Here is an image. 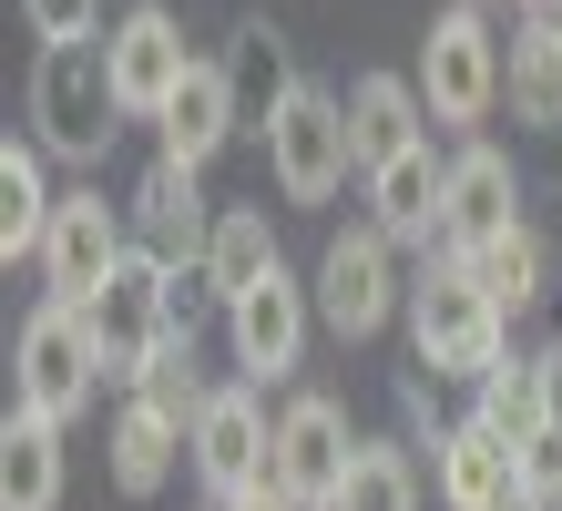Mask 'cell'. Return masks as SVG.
I'll list each match as a JSON object with an SVG mask.
<instances>
[{"mask_svg":"<svg viewBox=\"0 0 562 511\" xmlns=\"http://www.w3.org/2000/svg\"><path fill=\"white\" fill-rule=\"evenodd\" d=\"M123 123L134 113H123V92H113V52L103 42L31 52V144H42L52 164H103Z\"/></svg>","mask_w":562,"mask_h":511,"instance_id":"6da1fadb","label":"cell"},{"mask_svg":"<svg viewBox=\"0 0 562 511\" xmlns=\"http://www.w3.org/2000/svg\"><path fill=\"white\" fill-rule=\"evenodd\" d=\"M409 348H419V368L429 379H491V368L512 358V318L481 297V277L460 256H429L419 277H409Z\"/></svg>","mask_w":562,"mask_h":511,"instance_id":"7a4b0ae2","label":"cell"},{"mask_svg":"<svg viewBox=\"0 0 562 511\" xmlns=\"http://www.w3.org/2000/svg\"><path fill=\"white\" fill-rule=\"evenodd\" d=\"M103 337H92V318L82 307H31L21 318V337H11V409H42L52 430H72L92 399H103Z\"/></svg>","mask_w":562,"mask_h":511,"instance_id":"3957f363","label":"cell"},{"mask_svg":"<svg viewBox=\"0 0 562 511\" xmlns=\"http://www.w3.org/2000/svg\"><path fill=\"white\" fill-rule=\"evenodd\" d=\"M502 31H491V11H471V0H450L440 21L419 31V102L429 123H491V102H502Z\"/></svg>","mask_w":562,"mask_h":511,"instance_id":"277c9868","label":"cell"},{"mask_svg":"<svg viewBox=\"0 0 562 511\" xmlns=\"http://www.w3.org/2000/svg\"><path fill=\"white\" fill-rule=\"evenodd\" d=\"M317 327L327 337H379L389 318H409V277H400V246L379 225H338L317 256Z\"/></svg>","mask_w":562,"mask_h":511,"instance_id":"5b68a950","label":"cell"},{"mask_svg":"<svg viewBox=\"0 0 562 511\" xmlns=\"http://www.w3.org/2000/svg\"><path fill=\"white\" fill-rule=\"evenodd\" d=\"M123 256H134V215H113L103 185H72L31 266H42V297H52V307H92V297L113 287V266H123Z\"/></svg>","mask_w":562,"mask_h":511,"instance_id":"8992f818","label":"cell"},{"mask_svg":"<svg viewBox=\"0 0 562 511\" xmlns=\"http://www.w3.org/2000/svg\"><path fill=\"white\" fill-rule=\"evenodd\" d=\"M82 318H92V337H103V368H113L123 389H134L144 368L175 348V266H154V256L134 246V256L113 266V287L92 297Z\"/></svg>","mask_w":562,"mask_h":511,"instance_id":"52a82bcc","label":"cell"},{"mask_svg":"<svg viewBox=\"0 0 562 511\" xmlns=\"http://www.w3.org/2000/svg\"><path fill=\"white\" fill-rule=\"evenodd\" d=\"M267 175L286 204H327L348 175H358V154H348V92H296L286 113L267 123Z\"/></svg>","mask_w":562,"mask_h":511,"instance_id":"ba28073f","label":"cell"},{"mask_svg":"<svg viewBox=\"0 0 562 511\" xmlns=\"http://www.w3.org/2000/svg\"><path fill=\"white\" fill-rule=\"evenodd\" d=\"M277 470V420H267V389L256 379H225L205 409H194V481L215 491V511L225 501H246L256 481Z\"/></svg>","mask_w":562,"mask_h":511,"instance_id":"9c48e42d","label":"cell"},{"mask_svg":"<svg viewBox=\"0 0 562 511\" xmlns=\"http://www.w3.org/2000/svg\"><path fill=\"white\" fill-rule=\"evenodd\" d=\"M348 470H358V430H348V409L327 399V389H296L277 409V470L267 481L296 501V511H327L348 491Z\"/></svg>","mask_w":562,"mask_h":511,"instance_id":"30bf717a","label":"cell"},{"mask_svg":"<svg viewBox=\"0 0 562 511\" xmlns=\"http://www.w3.org/2000/svg\"><path fill=\"white\" fill-rule=\"evenodd\" d=\"M123 215H134V246H144L154 266H175V277H205V246H215V215H225V204H205V185H194V164L154 154Z\"/></svg>","mask_w":562,"mask_h":511,"instance_id":"8fae6325","label":"cell"},{"mask_svg":"<svg viewBox=\"0 0 562 511\" xmlns=\"http://www.w3.org/2000/svg\"><path fill=\"white\" fill-rule=\"evenodd\" d=\"M103 52H113V92H123V113H134V123H154L164 102L184 92V73H194L184 21L164 11V0H134V11L103 31Z\"/></svg>","mask_w":562,"mask_h":511,"instance_id":"7c38bea8","label":"cell"},{"mask_svg":"<svg viewBox=\"0 0 562 511\" xmlns=\"http://www.w3.org/2000/svg\"><path fill=\"white\" fill-rule=\"evenodd\" d=\"M512 225H532L521 215V175H512V154L502 144H460L450 154V215H440V256H481V246H502Z\"/></svg>","mask_w":562,"mask_h":511,"instance_id":"4fadbf2b","label":"cell"},{"mask_svg":"<svg viewBox=\"0 0 562 511\" xmlns=\"http://www.w3.org/2000/svg\"><path fill=\"white\" fill-rule=\"evenodd\" d=\"M307 327H317V287H296L286 266H277L267 287H246L236 307H225V337H236V368H246L256 389H267V379H286V368L307 358Z\"/></svg>","mask_w":562,"mask_h":511,"instance_id":"5bb4252c","label":"cell"},{"mask_svg":"<svg viewBox=\"0 0 562 511\" xmlns=\"http://www.w3.org/2000/svg\"><path fill=\"white\" fill-rule=\"evenodd\" d=\"M429 481H440L450 511H512L521 501V451L491 420H450V430H429Z\"/></svg>","mask_w":562,"mask_h":511,"instance_id":"9a60e30c","label":"cell"},{"mask_svg":"<svg viewBox=\"0 0 562 511\" xmlns=\"http://www.w3.org/2000/svg\"><path fill=\"white\" fill-rule=\"evenodd\" d=\"M429 144V102L409 73H358L348 82V154H358V185L379 175V164H400Z\"/></svg>","mask_w":562,"mask_h":511,"instance_id":"2e32d148","label":"cell"},{"mask_svg":"<svg viewBox=\"0 0 562 511\" xmlns=\"http://www.w3.org/2000/svg\"><path fill=\"white\" fill-rule=\"evenodd\" d=\"M440 215H450V154H400L369 175V225L389 235V246H429L440 256Z\"/></svg>","mask_w":562,"mask_h":511,"instance_id":"e0dca14e","label":"cell"},{"mask_svg":"<svg viewBox=\"0 0 562 511\" xmlns=\"http://www.w3.org/2000/svg\"><path fill=\"white\" fill-rule=\"evenodd\" d=\"M236 133H246V113H236V82H225V62H194L184 92L154 113V154H175V164H194V175H205V164L236 144Z\"/></svg>","mask_w":562,"mask_h":511,"instance_id":"ac0fdd59","label":"cell"},{"mask_svg":"<svg viewBox=\"0 0 562 511\" xmlns=\"http://www.w3.org/2000/svg\"><path fill=\"white\" fill-rule=\"evenodd\" d=\"M175 460H194V420H175V409L144 399V389H123V409H113V491L154 501L175 481Z\"/></svg>","mask_w":562,"mask_h":511,"instance_id":"d6986e66","label":"cell"},{"mask_svg":"<svg viewBox=\"0 0 562 511\" xmlns=\"http://www.w3.org/2000/svg\"><path fill=\"white\" fill-rule=\"evenodd\" d=\"M215 62H225V82H236V113H246L256 133H267V123L286 113V102L307 92V82H296V42H286V31H277L267 11L225 31V52H215Z\"/></svg>","mask_w":562,"mask_h":511,"instance_id":"ffe728a7","label":"cell"},{"mask_svg":"<svg viewBox=\"0 0 562 511\" xmlns=\"http://www.w3.org/2000/svg\"><path fill=\"white\" fill-rule=\"evenodd\" d=\"M52 215H61V195H52V154L31 144V133H11V144H0V266L42 256Z\"/></svg>","mask_w":562,"mask_h":511,"instance_id":"44dd1931","label":"cell"},{"mask_svg":"<svg viewBox=\"0 0 562 511\" xmlns=\"http://www.w3.org/2000/svg\"><path fill=\"white\" fill-rule=\"evenodd\" d=\"M0 511H61V430L42 409L0 420Z\"/></svg>","mask_w":562,"mask_h":511,"instance_id":"7402d4cb","label":"cell"},{"mask_svg":"<svg viewBox=\"0 0 562 511\" xmlns=\"http://www.w3.org/2000/svg\"><path fill=\"white\" fill-rule=\"evenodd\" d=\"M277 225H267V204H225V215H215V246H205V297L215 307H236L246 287H267L277 277Z\"/></svg>","mask_w":562,"mask_h":511,"instance_id":"603a6c76","label":"cell"},{"mask_svg":"<svg viewBox=\"0 0 562 511\" xmlns=\"http://www.w3.org/2000/svg\"><path fill=\"white\" fill-rule=\"evenodd\" d=\"M502 92H512V113L521 123H562V31L532 11L512 31V62H502Z\"/></svg>","mask_w":562,"mask_h":511,"instance_id":"cb8c5ba5","label":"cell"},{"mask_svg":"<svg viewBox=\"0 0 562 511\" xmlns=\"http://www.w3.org/2000/svg\"><path fill=\"white\" fill-rule=\"evenodd\" d=\"M471 420H491V430L512 440V451H532V440H542V358H502V368L481 379Z\"/></svg>","mask_w":562,"mask_h":511,"instance_id":"d4e9b609","label":"cell"},{"mask_svg":"<svg viewBox=\"0 0 562 511\" xmlns=\"http://www.w3.org/2000/svg\"><path fill=\"white\" fill-rule=\"evenodd\" d=\"M460 266L481 277V297L502 307V318H521V307L542 297V235H532V225H512L502 246H481V256H460Z\"/></svg>","mask_w":562,"mask_h":511,"instance_id":"484cf974","label":"cell"},{"mask_svg":"<svg viewBox=\"0 0 562 511\" xmlns=\"http://www.w3.org/2000/svg\"><path fill=\"white\" fill-rule=\"evenodd\" d=\"M327 511H419V470L400 440H358V470H348V491L327 501Z\"/></svg>","mask_w":562,"mask_h":511,"instance_id":"4316f807","label":"cell"},{"mask_svg":"<svg viewBox=\"0 0 562 511\" xmlns=\"http://www.w3.org/2000/svg\"><path fill=\"white\" fill-rule=\"evenodd\" d=\"M134 389H144V399H164V409H175V420H194V409H205V399H215L205 379H194V337H175V348H164V358L144 368V379H134Z\"/></svg>","mask_w":562,"mask_h":511,"instance_id":"83f0119b","label":"cell"},{"mask_svg":"<svg viewBox=\"0 0 562 511\" xmlns=\"http://www.w3.org/2000/svg\"><path fill=\"white\" fill-rule=\"evenodd\" d=\"M21 21L42 31V52L52 42H92V31H103V0H21Z\"/></svg>","mask_w":562,"mask_h":511,"instance_id":"f1b7e54d","label":"cell"},{"mask_svg":"<svg viewBox=\"0 0 562 511\" xmlns=\"http://www.w3.org/2000/svg\"><path fill=\"white\" fill-rule=\"evenodd\" d=\"M521 491H532L542 511H562V430H542L532 451H521Z\"/></svg>","mask_w":562,"mask_h":511,"instance_id":"f546056e","label":"cell"},{"mask_svg":"<svg viewBox=\"0 0 562 511\" xmlns=\"http://www.w3.org/2000/svg\"><path fill=\"white\" fill-rule=\"evenodd\" d=\"M532 358H542V430H562V337L532 348Z\"/></svg>","mask_w":562,"mask_h":511,"instance_id":"4dcf8cb0","label":"cell"},{"mask_svg":"<svg viewBox=\"0 0 562 511\" xmlns=\"http://www.w3.org/2000/svg\"><path fill=\"white\" fill-rule=\"evenodd\" d=\"M225 511H296V501H286V491H277V481H256V491H246V501H225Z\"/></svg>","mask_w":562,"mask_h":511,"instance_id":"1f68e13d","label":"cell"},{"mask_svg":"<svg viewBox=\"0 0 562 511\" xmlns=\"http://www.w3.org/2000/svg\"><path fill=\"white\" fill-rule=\"evenodd\" d=\"M542 21H552V31H562V0H542Z\"/></svg>","mask_w":562,"mask_h":511,"instance_id":"d6a6232c","label":"cell"},{"mask_svg":"<svg viewBox=\"0 0 562 511\" xmlns=\"http://www.w3.org/2000/svg\"><path fill=\"white\" fill-rule=\"evenodd\" d=\"M532 11H542V0H532Z\"/></svg>","mask_w":562,"mask_h":511,"instance_id":"836d02e7","label":"cell"}]
</instances>
